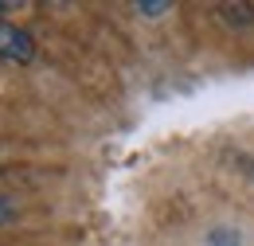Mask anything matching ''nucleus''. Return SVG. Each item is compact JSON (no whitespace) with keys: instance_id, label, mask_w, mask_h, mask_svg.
Wrapping results in <instances>:
<instances>
[{"instance_id":"1","label":"nucleus","mask_w":254,"mask_h":246,"mask_svg":"<svg viewBox=\"0 0 254 246\" xmlns=\"http://www.w3.org/2000/svg\"><path fill=\"white\" fill-rule=\"evenodd\" d=\"M0 59H12V62H32L35 59V39L24 28L0 20Z\"/></svg>"},{"instance_id":"3","label":"nucleus","mask_w":254,"mask_h":246,"mask_svg":"<svg viewBox=\"0 0 254 246\" xmlns=\"http://www.w3.org/2000/svg\"><path fill=\"white\" fill-rule=\"evenodd\" d=\"M211 246H239V243H235L227 231H215V235H211Z\"/></svg>"},{"instance_id":"2","label":"nucleus","mask_w":254,"mask_h":246,"mask_svg":"<svg viewBox=\"0 0 254 246\" xmlns=\"http://www.w3.org/2000/svg\"><path fill=\"white\" fill-rule=\"evenodd\" d=\"M137 12H141V16H164L168 4H137Z\"/></svg>"},{"instance_id":"4","label":"nucleus","mask_w":254,"mask_h":246,"mask_svg":"<svg viewBox=\"0 0 254 246\" xmlns=\"http://www.w3.org/2000/svg\"><path fill=\"white\" fill-rule=\"evenodd\" d=\"M12 215V207H8V203H4V199H0V223H4V219Z\"/></svg>"}]
</instances>
